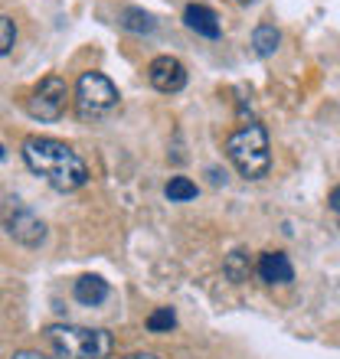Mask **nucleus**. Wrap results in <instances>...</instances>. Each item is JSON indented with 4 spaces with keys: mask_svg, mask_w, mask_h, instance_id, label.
<instances>
[{
    "mask_svg": "<svg viewBox=\"0 0 340 359\" xmlns=\"http://www.w3.org/2000/svg\"><path fill=\"white\" fill-rule=\"evenodd\" d=\"M23 161L37 177H43L59 193H72L85 187L89 167L69 144L53 141V137H27L23 141Z\"/></svg>",
    "mask_w": 340,
    "mask_h": 359,
    "instance_id": "1",
    "label": "nucleus"
},
{
    "mask_svg": "<svg viewBox=\"0 0 340 359\" xmlns=\"http://www.w3.org/2000/svg\"><path fill=\"white\" fill-rule=\"evenodd\" d=\"M226 157L246 180H262L272 170V151H268V134L262 124H246L226 137Z\"/></svg>",
    "mask_w": 340,
    "mask_h": 359,
    "instance_id": "2",
    "label": "nucleus"
},
{
    "mask_svg": "<svg viewBox=\"0 0 340 359\" xmlns=\"http://www.w3.org/2000/svg\"><path fill=\"white\" fill-rule=\"evenodd\" d=\"M46 340L56 353V359H108L112 353V337L92 327H76V323H53L46 330Z\"/></svg>",
    "mask_w": 340,
    "mask_h": 359,
    "instance_id": "3",
    "label": "nucleus"
},
{
    "mask_svg": "<svg viewBox=\"0 0 340 359\" xmlns=\"http://www.w3.org/2000/svg\"><path fill=\"white\" fill-rule=\"evenodd\" d=\"M118 104V88L112 86V79H105L102 72H82L76 86V108L79 118L85 121H95V118H105Z\"/></svg>",
    "mask_w": 340,
    "mask_h": 359,
    "instance_id": "4",
    "label": "nucleus"
},
{
    "mask_svg": "<svg viewBox=\"0 0 340 359\" xmlns=\"http://www.w3.org/2000/svg\"><path fill=\"white\" fill-rule=\"evenodd\" d=\"M66 98H69L66 82L59 76H46L27 98V111L33 118H39V121H59L63 111H66Z\"/></svg>",
    "mask_w": 340,
    "mask_h": 359,
    "instance_id": "5",
    "label": "nucleus"
},
{
    "mask_svg": "<svg viewBox=\"0 0 340 359\" xmlns=\"http://www.w3.org/2000/svg\"><path fill=\"white\" fill-rule=\"evenodd\" d=\"M4 226H7V232L17 238L20 245H27V248L43 245V238H46L43 219H39L30 206L17 203V199H10L7 206H4Z\"/></svg>",
    "mask_w": 340,
    "mask_h": 359,
    "instance_id": "6",
    "label": "nucleus"
},
{
    "mask_svg": "<svg viewBox=\"0 0 340 359\" xmlns=\"http://www.w3.org/2000/svg\"><path fill=\"white\" fill-rule=\"evenodd\" d=\"M148 79H151V86L157 88V92L174 95L187 86V69L174 56H157V59H151V66H148Z\"/></svg>",
    "mask_w": 340,
    "mask_h": 359,
    "instance_id": "7",
    "label": "nucleus"
},
{
    "mask_svg": "<svg viewBox=\"0 0 340 359\" xmlns=\"http://www.w3.org/2000/svg\"><path fill=\"white\" fill-rule=\"evenodd\" d=\"M183 23H187L197 36H207V39H219V33H223L216 10H209L207 4H190V7L183 10Z\"/></svg>",
    "mask_w": 340,
    "mask_h": 359,
    "instance_id": "8",
    "label": "nucleus"
},
{
    "mask_svg": "<svg viewBox=\"0 0 340 359\" xmlns=\"http://www.w3.org/2000/svg\"><path fill=\"white\" fill-rule=\"evenodd\" d=\"M255 271H259V278H262L265 284H288L294 278V268L285 252H265V255L259 258Z\"/></svg>",
    "mask_w": 340,
    "mask_h": 359,
    "instance_id": "9",
    "label": "nucleus"
},
{
    "mask_svg": "<svg viewBox=\"0 0 340 359\" xmlns=\"http://www.w3.org/2000/svg\"><path fill=\"white\" fill-rule=\"evenodd\" d=\"M72 294L85 307H98L102 301H108V281L98 278V274H82L76 281V287H72Z\"/></svg>",
    "mask_w": 340,
    "mask_h": 359,
    "instance_id": "10",
    "label": "nucleus"
},
{
    "mask_svg": "<svg viewBox=\"0 0 340 359\" xmlns=\"http://www.w3.org/2000/svg\"><path fill=\"white\" fill-rule=\"evenodd\" d=\"M118 27L128 29V33H154V29H157V20H154L148 10L124 7L122 13H118Z\"/></svg>",
    "mask_w": 340,
    "mask_h": 359,
    "instance_id": "11",
    "label": "nucleus"
},
{
    "mask_svg": "<svg viewBox=\"0 0 340 359\" xmlns=\"http://www.w3.org/2000/svg\"><path fill=\"white\" fill-rule=\"evenodd\" d=\"M278 43H282V33H278V27L275 23H259L252 33V49H255V56H262L268 59L278 49Z\"/></svg>",
    "mask_w": 340,
    "mask_h": 359,
    "instance_id": "12",
    "label": "nucleus"
},
{
    "mask_svg": "<svg viewBox=\"0 0 340 359\" xmlns=\"http://www.w3.org/2000/svg\"><path fill=\"white\" fill-rule=\"evenodd\" d=\"M252 271V262H249V252L246 248H236V252H229L226 262H223V274H226L233 284H242Z\"/></svg>",
    "mask_w": 340,
    "mask_h": 359,
    "instance_id": "13",
    "label": "nucleus"
},
{
    "mask_svg": "<svg viewBox=\"0 0 340 359\" xmlns=\"http://www.w3.org/2000/svg\"><path fill=\"white\" fill-rule=\"evenodd\" d=\"M164 193H167L170 203H187V199L197 196V183L187 177H170V183L164 187Z\"/></svg>",
    "mask_w": 340,
    "mask_h": 359,
    "instance_id": "14",
    "label": "nucleus"
},
{
    "mask_svg": "<svg viewBox=\"0 0 340 359\" xmlns=\"http://www.w3.org/2000/svg\"><path fill=\"white\" fill-rule=\"evenodd\" d=\"M177 327V313L170 311V307H157V311L148 317V330L151 333H167Z\"/></svg>",
    "mask_w": 340,
    "mask_h": 359,
    "instance_id": "15",
    "label": "nucleus"
},
{
    "mask_svg": "<svg viewBox=\"0 0 340 359\" xmlns=\"http://www.w3.org/2000/svg\"><path fill=\"white\" fill-rule=\"evenodd\" d=\"M17 43V27L10 17H0V56H7L10 49Z\"/></svg>",
    "mask_w": 340,
    "mask_h": 359,
    "instance_id": "16",
    "label": "nucleus"
},
{
    "mask_svg": "<svg viewBox=\"0 0 340 359\" xmlns=\"http://www.w3.org/2000/svg\"><path fill=\"white\" fill-rule=\"evenodd\" d=\"M331 212L340 219V187H334V189H331Z\"/></svg>",
    "mask_w": 340,
    "mask_h": 359,
    "instance_id": "17",
    "label": "nucleus"
},
{
    "mask_svg": "<svg viewBox=\"0 0 340 359\" xmlns=\"http://www.w3.org/2000/svg\"><path fill=\"white\" fill-rule=\"evenodd\" d=\"M13 359H46V356L37 350H20V353H13Z\"/></svg>",
    "mask_w": 340,
    "mask_h": 359,
    "instance_id": "18",
    "label": "nucleus"
},
{
    "mask_svg": "<svg viewBox=\"0 0 340 359\" xmlns=\"http://www.w3.org/2000/svg\"><path fill=\"white\" fill-rule=\"evenodd\" d=\"M124 359H157L154 353H131V356H124Z\"/></svg>",
    "mask_w": 340,
    "mask_h": 359,
    "instance_id": "19",
    "label": "nucleus"
},
{
    "mask_svg": "<svg viewBox=\"0 0 340 359\" xmlns=\"http://www.w3.org/2000/svg\"><path fill=\"white\" fill-rule=\"evenodd\" d=\"M239 4H252V0H239Z\"/></svg>",
    "mask_w": 340,
    "mask_h": 359,
    "instance_id": "20",
    "label": "nucleus"
},
{
    "mask_svg": "<svg viewBox=\"0 0 340 359\" xmlns=\"http://www.w3.org/2000/svg\"><path fill=\"white\" fill-rule=\"evenodd\" d=\"M0 157H4V147H0Z\"/></svg>",
    "mask_w": 340,
    "mask_h": 359,
    "instance_id": "21",
    "label": "nucleus"
}]
</instances>
